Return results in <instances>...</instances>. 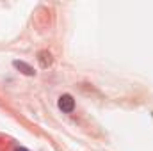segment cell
Here are the masks:
<instances>
[{
	"label": "cell",
	"mask_w": 153,
	"mask_h": 151,
	"mask_svg": "<svg viewBox=\"0 0 153 151\" xmlns=\"http://www.w3.org/2000/svg\"><path fill=\"white\" fill-rule=\"evenodd\" d=\"M59 109L66 114L73 112V109H75V100H73V96H71V94H62V96L59 98Z\"/></svg>",
	"instance_id": "cell-1"
},
{
	"label": "cell",
	"mask_w": 153,
	"mask_h": 151,
	"mask_svg": "<svg viewBox=\"0 0 153 151\" xmlns=\"http://www.w3.org/2000/svg\"><path fill=\"white\" fill-rule=\"evenodd\" d=\"M13 66H14L16 70H20V71H22L23 75L32 76L34 73H36V71H34V70H32V68H30V66H29L27 62H23V61H14V62H13Z\"/></svg>",
	"instance_id": "cell-2"
},
{
	"label": "cell",
	"mask_w": 153,
	"mask_h": 151,
	"mask_svg": "<svg viewBox=\"0 0 153 151\" xmlns=\"http://www.w3.org/2000/svg\"><path fill=\"white\" fill-rule=\"evenodd\" d=\"M16 151H29V150H25V148H16Z\"/></svg>",
	"instance_id": "cell-3"
}]
</instances>
